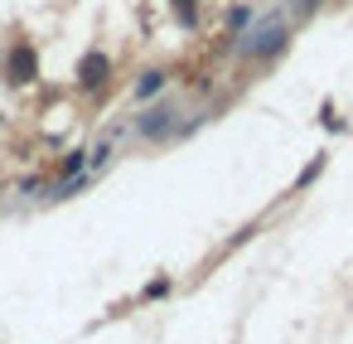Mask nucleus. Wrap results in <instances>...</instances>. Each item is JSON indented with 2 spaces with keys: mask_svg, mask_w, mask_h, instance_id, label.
<instances>
[{
  "mask_svg": "<svg viewBox=\"0 0 353 344\" xmlns=\"http://www.w3.org/2000/svg\"><path fill=\"white\" fill-rule=\"evenodd\" d=\"M290 35H295V25L285 20V10H266V15H256L252 30H242L232 39V59L237 64H252V68H271L290 49Z\"/></svg>",
  "mask_w": 353,
  "mask_h": 344,
  "instance_id": "1",
  "label": "nucleus"
},
{
  "mask_svg": "<svg viewBox=\"0 0 353 344\" xmlns=\"http://www.w3.org/2000/svg\"><path fill=\"white\" fill-rule=\"evenodd\" d=\"M252 25H256V10H252V6H232V10H228V35H232V39H237L242 30H252Z\"/></svg>",
  "mask_w": 353,
  "mask_h": 344,
  "instance_id": "12",
  "label": "nucleus"
},
{
  "mask_svg": "<svg viewBox=\"0 0 353 344\" xmlns=\"http://www.w3.org/2000/svg\"><path fill=\"white\" fill-rule=\"evenodd\" d=\"M92 184H97V175H92V170H83V175H73V180H59V184H54L44 199H54V204H59V199H73V194L92 189Z\"/></svg>",
  "mask_w": 353,
  "mask_h": 344,
  "instance_id": "7",
  "label": "nucleus"
},
{
  "mask_svg": "<svg viewBox=\"0 0 353 344\" xmlns=\"http://www.w3.org/2000/svg\"><path fill=\"white\" fill-rule=\"evenodd\" d=\"M117 78V64H112V54L107 49H88L83 59H78V88L92 97V93H102L107 83Z\"/></svg>",
  "mask_w": 353,
  "mask_h": 344,
  "instance_id": "4",
  "label": "nucleus"
},
{
  "mask_svg": "<svg viewBox=\"0 0 353 344\" xmlns=\"http://www.w3.org/2000/svg\"><path fill=\"white\" fill-rule=\"evenodd\" d=\"M170 78H174L170 68H141V73H136V83H131V102H141V107H145V102L165 97Z\"/></svg>",
  "mask_w": 353,
  "mask_h": 344,
  "instance_id": "5",
  "label": "nucleus"
},
{
  "mask_svg": "<svg viewBox=\"0 0 353 344\" xmlns=\"http://www.w3.org/2000/svg\"><path fill=\"white\" fill-rule=\"evenodd\" d=\"M324 170H329V151H314V155H310V160L300 165V175L290 180V189H285V194H305V189H310V184H314V180L324 175Z\"/></svg>",
  "mask_w": 353,
  "mask_h": 344,
  "instance_id": "6",
  "label": "nucleus"
},
{
  "mask_svg": "<svg viewBox=\"0 0 353 344\" xmlns=\"http://www.w3.org/2000/svg\"><path fill=\"white\" fill-rule=\"evenodd\" d=\"M83 170H88V146L63 151V160H59V180H73V175H83Z\"/></svg>",
  "mask_w": 353,
  "mask_h": 344,
  "instance_id": "8",
  "label": "nucleus"
},
{
  "mask_svg": "<svg viewBox=\"0 0 353 344\" xmlns=\"http://www.w3.org/2000/svg\"><path fill=\"white\" fill-rule=\"evenodd\" d=\"M319 126H324L329 136H343V131H348V122L339 117V107H334V97H324V102H319Z\"/></svg>",
  "mask_w": 353,
  "mask_h": 344,
  "instance_id": "10",
  "label": "nucleus"
},
{
  "mask_svg": "<svg viewBox=\"0 0 353 344\" xmlns=\"http://www.w3.org/2000/svg\"><path fill=\"white\" fill-rule=\"evenodd\" d=\"M319 6H324V0H285L281 10H285V20H290V25H305V20H310Z\"/></svg>",
  "mask_w": 353,
  "mask_h": 344,
  "instance_id": "11",
  "label": "nucleus"
},
{
  "mask_svg": "<svg viewBox=\"0 0 353 344\" xmlns=\"http://www.w3.org/2000/svg\"><path fill=\"white\" fill-rule=\"evenodd\" d=\"M170 15L179 30H199V0H170Z\"/></svg>",
  "mask_w": 353,
  "mask_h": 344,
  "instance_id": "9",
  "label": "nucleus"
},
{
  "mask_svg": "<svg viewBox=\"0 0 353 344\" xmlns=\"http://www.w3.org/2000/svg\"><path fill=\"white\" fill-rule=\"evenodd\" d=\"M0 78H6V88H34V83H39V49H34L30 39H15V44L6 49Z\"/></svg>",
  "mask_w": 353,
  "mask_h": 344,
  "instance_id": "3",
  "label": "nucleus"
},
{
  "mask_svg": "<svg viewBox=\"0 0 353 344\" xmlns=\"http://www.w3.org/2000/svg\"><path fill=\"white\" fill-rule=\"evenodd\" d=\"M170 291V276H155V281H145V291H141V300H160Z\"/></svg>",
  "mask_w": 353,
  "mask_h": 344,
  "instance_id": "13",
  "label": "nucleus"
},
{
  "mask_svg": "<svg viewBox=\"0 0 353 344\" xmlns=\"http://www.w3.org/2000/svg\"><path fill=\"white\" fill-rule=\"evenodd\" d=\"M184 112H179V102L174 97H155V102H145L136 117H131V131L145 141V146H170V141H179V122Z\"/></svg>",
  "mask_w": 353,
  "mask_h": 344,
  "instance_id": "2",
  "label": "nucleus"
}]
</instances>
